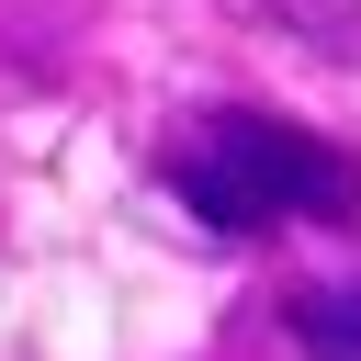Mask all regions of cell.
Returning a JSON list of instances; mask_svg holds the SVG:
<instances>
[{
    "mask_svg": "<svg viewBox=\"0 0 361 361\" xmlns=\"http://www.w3.org/2000/svg\"><path fill=\"white\" fill-rule=\"evenodd\" d=\"M282 338H293L305 361H361V271L293 282V293H282Z\"/></svg>",
    "mask_w": 361,
    "mask_h": 361,
    "instance_id": "7a4b0ae2",
    "label": "cell"
},
{
    "mask_svg": "<svg viewBox=\"0 0 361 361\" xmlns=\"http://www.w3.org/2000/svg\"><path fill=\"white\" fill-rule=\"evenodd\" d=\"M158 192L214 226V237H271V226H361V158L293 113L214 102L158 135Z\"/></svg>",
    "mask_w": 361,
    "mask_h": 361,
    "instance_id": "6da1fadb",
    "label": "cell"
},
{
    "mask_svg": "<svg viewBox=\"0 0 361 361\" xmlns=\"http://www.w3.org/2000/svg\"><path fill=\"white\" fill-rule=\"evenodd\" d=\"M259 11L305 45H361V0H259Z\"/></svg>",
    "mask_w": 361,
    "mask_h": 361,
    "instance_id": "3957f363",
    "label": "cell"
}]
</instances>
